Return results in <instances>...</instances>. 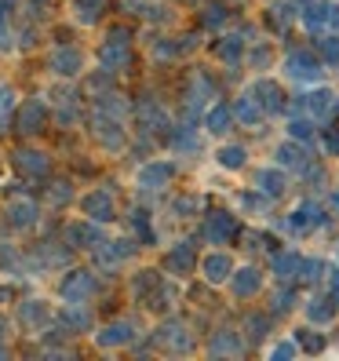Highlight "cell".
<instances>
[{"mask_svg":"<svg viewBox=\"0 0 339 361\" xmlns=\"http://www.w3.org/2000/svg\"><path fill=\"white\" fill-rule=\"evenodd\" d=\"M216 161H219V164L226 168V172H238V168H245L248 154H245V146H219Z\"/></svg>","mask_w":339,"mask_h":361,"instance_id":"cell-25","label":"cell"},{"mask_svg":"<svg viewBox=\"0 0 339 361\" xmlns=\"http://www.w3.org/2000/svg\"><path fill=\"white\" fill-rule=\"evenodd\" d=\"M256 190L266 194V197H278V194H285V176L278 172V168H259L256 172Z\"/></svg>","mask_w":339,"mask_h":361,"instance_id":"cell-20","label":"cell"},{"mask_svg":"<svg viewBox=\"0 0 339 361\" xmlns=\"http://www.w3.org/2000/svg\"><path fill=\"white\" fill-rule=\"evenodd\" d=\"M15 110H18V99H15V92L8 88V84H0V132H8V128H11V117H15Z\"/></svg>","mask_w":339,"mask_h":361,"instance_id":"cell-24","label":"cell"},{"mask_svg":"<svg viewBox=\"0 0 339 361\" xmlns=\"http://www.w3.org/2000/svg\"><path fill=\"white\" fill-rule=\"evenodd\" d=\"M252 92L259 95V106L266 114H281L285 110V92L273 80H256V88H252Z\"/></svg>","mask_w":339,"mask_h":361,"instance_id":"cell-13","label":"cell"},{"mask_svg":"<svg viewBox=\"0 0 339 361\" xmlns=\"http://www.w3.org/2000/svg\"><path fill=\"white\" fill-rule=\"evenodd\" d=\"M208 350H211V354H241V339H234V336H216Z\"/></svg>","mask_w":339,"mask_h":361,"instance_id":"cell-33","label":"cell"},{"mask_svg":"<svg viewBox=\"0 0 339 361\" xmlns=\"http://www.w3.org/2000/svg\"><path fill=\"white\" fill-rule=\"evenodd\" d=\"M70 197H73V186H70V183H51V186H48V201H51V204H66Z\"/></svg>","mask_w":339,"mask_h":361,"instance_id":"cell-34","label":"cell"},{"mask_svg":"<svg viewBox=\"0 0 339 361\" xmlns=\"http://www.w3.org/2000/svg\"><path fill=\"white\" fill-rule=\"evenodd\" d=\"M80 212L88 219H95V223H110L117 216V204H113V197L106 194V190H92V194L80 197Z\"/></svg>","mask_w":339,"mask_h":361,"instance_id":"cell-3","label":"cell"},{"mask_svg":"<svg viewBox=\"0 0 339 361\" xmlns=\"http://www.w3.org/2000/svg\"><path fill=\"white\" fill-rule=\"evenodd\" d=\"M8 223L15 230H30L37 223V204L33 201H11L8 204Z\"/></svg>","mask_w":339,"mask_h":361,"instance_id":"cell-19","label":"cell"},{"mask_svg":"<svg viewBox=\"0 0 339 361\" xmlns=\"http://www.w3.org/2000/svg\"><path fill=\"white\" fill-rule=\"evenodd\" d=\"M92 135L99 139V146H106V150H124V142H128V135H124V128H121V117H110V114H95V121H92Z\"/></svg>","mask_w":339,"mask_h":361,"instance_id":"cell-1","label":"cell"},{"mask_svg":"<svg viewBox=\"0 0 339 361\" xmlns=\"http://www.w3.org/2000/svg\"><path fill=\"white\" fill-rule=\"evenodd\" d=\"M102 8H106V0H73V11H77L80 23H95L102 15Z\"/></svg>","mask_w":339,"mask_h":361,"instance_id":"cell-28","label":"cell"},{"mask_svg":"<svg viewBox=\"0 0 339 361\" xmlns=\"http://www.w3.org/2000/svg\"><path fill=\"white\" fill-rule=\"evenodd\" d=\"M58 292H62V300H66V303H88L92 292H95V278L88 270H70L66 278H62Z\"/></svg>","mask_w":339,"mask_h":361,"instance_id":"cell-2","label":"cell"},{"mask_svg":"<svg viewBox=\"0 0 339 361\" xmlns=\"http://www.w3.org/2000/svg\"><path fill=\"white\" fill-rule=\"evenodd\" d=\"M288 135H292V139H307V135H314V128H310L307 121H292V124H288Z\"/></svg>","mask_w":339,"mask_h":361,"instance_id":"cell-41","label":"cell"},{"mask_svg":"<svg viewBox=\"0 0 339 361\" xmlns=\"http://www.w3.org/2000/svg\"><path fill=\"white\" fill-rule=\"evenodd\" d=\"M66 241H70L73 248H95V245H102V233L95 230V219H92V223H73V226L66 230Z\"/></svg>","mask_w":339,"mask_h":361,"instance_id":"cell-15","label":"cell"},{"mask_svg":"<svg viewBox=\"0 0 339 361\" xmlns=\"http://www.w3.org/2000/svg\"><path fill=\"white\" fill-rule=\"evenodd\" d=\"M238 233V223H234V216H226V212H216V216H208V223H204V238L211 241V245H226L230 238Z\"/></svg>","mask_w":339,"mask_h":361,"instance_id":"cell-11","label":"cell"},{"mask_svg":"<svg viewBox=\"0 0 339 361\" xmlns=\"http://www.w3.org/2000/svg\"><path fill=\"white\" fill-rule=\"evenodd\" d=\"M11 161H15V168H18V172H23V176H33V179L48 176V168H51L48 154H40V150H18Z\"/></svg>","mask_w":339,"mask_h":361,"instance_id":"cell-12","label":"cell"},{"mask_svg":"<svg viewBox=\"0 0 339 361\" xmlns=\"http://www.w3.org/2000/svg\"><path fill=\"white\" fill-rule=\"evenodd\" d=\"M11 8H15V0H0V48H11V30H8Z\"/></svg>","mask_w":339,"mask_h":361,"instance_id":"cell-32","label":"cell"},{"mask_svg":"<svg viewBox=\"0 0 339 361\" xmlns=\"http://www.w3.org/2000/svg\"><path fill=\"white\" fill-rule=\"evenodd\" d=\"M99 62H102L106 73H121V70H128V62H132V48L121 44V40H106L102 51H99Z\"/></svg>","mask_w":339,"mask_h":361,"instance_id":"cell-9","label":"cell"},{"mask_svg":"<svg viewBox=\"0 0 339 361\" xmlns=\"http://www.w3.org/2000/svg\"><path fill=\"white\" fill-rule=\"evenodd\" d=\"M132 339H135V325H132V322H110L106 329H99V332H95V343H99L102 350L128 347Z\"/></svg>","mask_w":339,"mask_h":361,"instance_id":"cell-6","label":"cell"},{"mask_svg":"<svg viewBox=\"0 0 339 361\" xmlns=\"http://www.w3.org/2000/svg\"><path fill=\"white\" fill-rule=\"evenodd\" d=\"M307 102H310V110H314V114H325L328 106H332V92H314Z\"/></svg>","mask_w":339,"mask_h":361,"instance_id":"cell-39","label":"cell"},{"mask_svg":"<svg viewBox=\"0 0 339 361\" xmlns=\"http://www.w3.org/2000/svg\"><path fill=\"white\" fill-rule=\"evenodd\" d=\"M154 288H161V278H157V270H142L139 278L132 281V292H135V295H150Z\"/></svg>","mask_w":339,"mask_h":361,"instance_id":"cell-31","label":"cell"},{"mask_svg":"<svg viewBox=\"0 0 339 361\" xmlns=\"http://www.w3.org/2000/svg\"><path fill=\"white\" fill-rule=\"evenodd\" d=\"M300 267H303V259L295 256V252H285V256L273 259V270H278V278H285V281H288V278H292V274L300 270Z\"/></svg>","mask_w":339,"mask_h":361,"instance_id":"cell-30","label":"cell"},{"mask_svg":"<svg viewBox=\"0 0 339 361\" xmlns=\"http://www.w3.org/2000/svg\"><path fill=\"white\" fill-rule=\"evenodd\" d=\"M234 114H238V121H241V124H248V128H252V124H256V121L263 117V106H259L256 92H252V95H241V99H238V106H234Z\"/></svg>","mask_w":339,"mask_h":361,"instance_id":"cell-23","label":"cell"},{"mask_svg":"<svg viewBox=\"0 0 339 361\" xmlns=\"http://www.w3.org/2000/svg\"><path fill=\"white\" fill-rule=\"evenodd\" d=\"M161 343L172 350H194V332H186L183 325H164L161 329Z\"/></svg>","mask_w":339,"mask_h":361,"instance_id":"cell-22","label":"cell"},{"mask_svg":"<svg viewBox=\"0 0 339 361\" xmlns=\"http://www.w3.org/2000/svg\"><path fill=\"white\" fill-rule=\"evenodd\" d=\"M285 73L295 77V80H317L321 77V66L310 51H288L285 55Z\"/></svg>","mask_w":339,"mask_h":361,"instance_id":"cell-7","label":"cell"},{"mask_svg":"<svg viewBox=\"0 0 339 361\" xmlns=\"http://www.w3.org/2000/svg\"><path fill=\"white\" fill-rule=\"evenodd\" d=\"M295 350H300V347H295V343H292V339H285V343H278V347H273L270 354H273V357H292Z\"/></svg>","mask_w":339,"mask_h":361,"instance_id":"cell-42","label":"cell"},{"mask_svg":"<svg viewBox=\"0 0 339 361\" xmlns=\"http://www.w3.org/2000/svg\"><path fill=\"white\" fill-rule=\"evenodd\" d=\"M44 121H48V106L40 102V99H30V102H23L18 106V132L23 135H37L40 128H44Z\"/></svg>","mask_w":339,"mask_h":361,"instance_id":"cell-5","label":"cell"},{"mask_svg":"<svg viewBox=\"0 0 339 361\" xmlns=\"http://www.w3.org/2000/svg\"><path fill=\"white\" fill-rule=\"evenodd\" d=\"M241 51H245V40H241V37H223L219 59L226 62V66H238V62H241Z\"/></svg>","mask_w":339,"mask_h":361,"instance_id":"cell-26","label":"cell"},{"mask_svg":"<svg viewBox=\"0 0 339 361\" xmlns=\"http://www.w3.org/2000/svg\"><path fill=\"white\" fill-rule=\"evenodd\" d=\"M48 303H40V300H26V303H18V322H23L26 329H40V325H48Z\"/></svg>","mask_w":339,"mask_h":361,"instance_id":"cell-17","label":"cell"},{"mask_svg":"<svg viewBox=\"0 0 339 361\" xmlns=\"http://www.w3.org/2000/svg\"><path fill=\"white\" fill-rule=\"evenodd\" d=\"M223 18H226V8H219V4H208V8H204V15H201V23L216 30V26L223 23Z\"/></svg>","mask_w":339,"mask_h":361,"instance_id":"cell-38","label":"cell"},{"mask_svg":"<svg viewBox=\"0 0 339 361\" xmlns=\"http://www.w3.org/2000/svg\"><path fill=\"white\" fill-rule=\"evenodd\" d=\"M197 208H201V201H197L194 194H186V197H179V201H175V216H179V219H190Z\"/></svg>","mask_w":339,"mask_h":361,"instance_id":"cell-36","label":"cell"},{"mask_svg":"<svg viewBox=\"0 0 339 361\" xmlns=\"http://www.w3.org/2000/svg\"><path fill=\"white\" fill-rule=\"evenodd\" d=\"M62 322H66L70 329H88L92 325V317H88V310H84V303H70L66 310H62Z\"/></svg>","mask_w":339,"mask_h":361,"instance_id":"cell-27","label":"cell"},{"mask_svg":"<svg viewBox=\"0 0 339 361\" xmlns=\"http://www.w3.org/2000/svg\"><path fill=\"white\" fill-rule=\"evenodd\" d=\"M307 317H310V322H328V317H332V303L328 300H314L307 307Z\"/></svg>","mask_w":339,"mask_h":361,"instance_id":"cell-35","label":"cell"},{"mask_svg":"<svg viewBox=\"0 0 339 361\" xmlns=\"http://www.w3.org/2000/svg\"><path fill=\"white\" fill-rule=\"evenodd\" d=\"M303 157H300V146H292V142H285V146H278V164H300Z\"/></svg>","mask_w":339,"mask_h":361,"instance_id":"cell-37","label":"cell"},{"mask_svg":"<svg viewBox=\"0 0 339 361\" xmlns=\"http://www.w3.org/2000/svg\"><path fill=\"white\" fill-rule=\"evenodd\" d=\"M325 55L335 62V59H339V44H332V40H328V44H325Z\"/></svg>","mask_w":339,"mask_h":361,"instance_id":"cell-44","label":"cell"},{"mask_svg":"<svg viewBox=\"0 0 339 361\" xmlns=\"http://www.w3.org/2000/svg\"><path fill=\"white\" fill-rule=\"evenodd\" d=\"M328 11H332L328 4H310V8L303 11V26H307V30H321V26L328 23Z\"/></svg>","mask_w":339,"mask_h":361,"instance_id":"cell-29","label":"cell"},{"mask_svg":"<svg viewBox=\"0 0 339 361\" xmlns=\"http://www.w3.org/2000/svg\"><path fill=\"white\" fill-rule=\"evenodd\" d=\"M194 256H197L194 245L179 241V245H172V248L164 252V270L168 274H190V270H194Z\"/></svg>","mask_w":339,"mask_h":361,"instance_id":"cell-10","label":"cell"},{"mask_svg":"<svg viewBox=\"0 0 339 361\" xmlns=\"http://www.w3.org/2000/svg\"><path fill=\"white\" fill-rule=\"evenodd\" d=\"M135 117H139V124L146 132H157V128H168V117H164V110L154 102V99H142L139 106H135Z\"/></svg>","mask_w":339,"mask_h":361,"instance_id":"cell-14","label":"cell"},{"mask_svg":"<svg viewBox=\"0 0 339 361\" xmlns=\"http://www.w3.org/2000/svg\"><path fill=\"white\" fill-rule=\"evenodd\" d=\"M230 124H234V114H230V110H226L223 102H216V106H208L204 128H208L211 135H226V132H230Z\"/></svg>","mask_w":339,"mask_h":361,"instance_id":"cell-21","label":"cell"},{"mask_svg":"<svg viewBox=\"0 0 339 361\" xmlns=\"http://www.w3.org/2000/svg\"><path fill=\"white\" fill-rule=\"evenodd\" d=\"M234 292L238 295H256L259 288H263V274L256 270V267H241V270H234Z\"/></svg>","mask_w":339,"mask_h":361,"instance_id":"cell-18","label":"cell"},{"mask_svg":"<svg viewBox=\"0 0 339 361\" xmlns=\"http://www.w3.org/2000/svg\"><path fill=\"white\" fill-rule=\"evenodd\" d=\"M248 62H252L256 70H266V66H270V48H266V44H259L256 51L248 55Z\"/></svg>","mask_w":339,"mask_h":361,"instance_id":"cell-40","label":"cell"},{"mask_svg":"<svg viewBox=\"0 0 339 361\" xmlns=\"http://www.w3.org/2000/svg\"><path fill=\"white\" fill-rule=\"evenodd\" d=\"M201 274H204V281L208 285H223V281H230L234 278V263H230V256L226 252H208V256L201 259Z\"/></svg>","mask_w":339,"mask_h":361,"instance_id":"cell-4","label":"cell"},{"mask_svg":"<svg viewBox=\"0 0 339 361\" xmlns=\"http://www.w3.org/2000/svg\"><path fill=\"white\" fill-rule=\"evenodd\" d=\"M288 307H292V292H278V295H273V314H278V310L285 314Z\"/></svg>","mask_w":339,"mask_h":361,"instance_id":"cell-43","label":"cell"},{"mask_svg":"<svg viewBox=\"0 0 339 361\" xmlns=\"http://www.w3.org/2000/svg\"><path fill=\"white\" fill-rule=\"evenodd\" d=\"M48 66H51V73H58V77H77L80 66H84V55H80L77 48H70V44H62V48L51 51Z\"/></svg>","mask_w":339,"mask_h":361,"instance_id":"cell-8","label":"cell"},{"mask_svg":"<svg viewBox=\"0 0 339 361\" xmlns=\"http://www.w3.org/2000/svg\"><path fill=\"white\" fill-rule=\"evenodd\" d=\"M175 176V168L172 164H164V161H154V164H146L142 172H139V186L142 190H157V186H164L168 179Z\"/></svg>","mask_w":339,"mask_h":361,"instance_id":"cell-16","label":"cell"}]
</instances>
